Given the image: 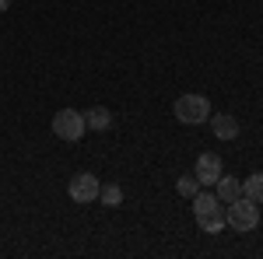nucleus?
<instances>
[{"instance_id": "nucleus-1", "label": "nucleus", "mask_w": 263, "mask_h": 259, "mask_svg": "<svg viewBox=\"0 0 263 259\" xmlns=\"http://www.w3.org/2000/svg\"><path fill=\"white\" fill-rule=\"evenodd\" d=\"M193 214H197V224H200L207 235L224 231V207L214 193H197L193 196Z\"/></svg>"}, {"instance_id": "nucleus-2", "label": "nucleus", "mask_w": 263, "mask_h": 259, "mask_svg": "<svg viewBox=\"0 0 263 259\" xmlns=\"http://www.w3.org/2000/svg\"><path fill=\"white\" fill-rule=\"evenodd\" d=\"M228 210H224V224L232 228V231H253L256 228V221H260V210H256V203L249 196H239L232 200V203H224Z\"/></svg>"}, {"instance_id": "nucleus-3", "label": "nucleus", "mask_w": 263, "mask_h": 259, "mask_svg": "<svg viewBox=\"0 0 263 259\" xmlns=\"http://www.w3.org/2000/svg\"><path fill=\"white\" fill-rule=\"evenodd\" d=\"M176 119L186 123V126H197V123H207L211 119V102L207 95H179L176 105H172Z\"/></svg>"}, {"instance_id": "nucleus-4", "label": "nucleus", "mask_w": 263, "mask_h": 259, "mask_svg": "<svg viewBox=\"0 0 263 259\" xmlns=\"http://www.w3.org/2000/svg\"><path fill=\"white\" fill-rule=\"evenodd\" d=\"M84 116L78 112V109H60L57 116H53V133L60 140H67V144H74V140L84 137Z\"/></svg>"}, {"instance_id": "nucleus-5", "label": "nucleus", "mask_w": 263, "mask_h": 259, "mask_svg": "<svg viewBox=\"0 0 263 259\" xmlns=\"http://www.w3.org/2000/svg\"><path fill=\"white\" fill-rule=\"evenodd\" d=\"M99 189H102V182L95 179L91 172H78V175L70 179V186H67V193H70L74 203H91V200H99Z\"/></svg>"}, {"instance_id": "nucleus-6", "label": "nucleus", "mask_w": 263, "mask_h": 259, "mask_svg": "<svg viewBox=\"0 0 263 259\" xmlns=\"http://www.w3.org/2000/svg\"><path fill=\"white\" fill-rule=\"evenodd\" d=\"M193 175H197V182H200V186H214V182L224 175L221 158H218V154H211V151H207V154H200V158H197V168H193Z\"/></svg>"}, {"instance_id": "nucleus-7", "label": "nucleus", "mask_w": 263, "mask_h": 259, "mask_svg": "<svg viewBox=\"0 0 263 259\" xmlns=\"http://www.w3.org/2000/svg\"><path fill=\"white\" fill-rule=\"evenodd\" d=\"M207 123H211V130H214L218 140H235L239 137V119L228 116V112H218V116H211Z\"/></svg>"}, {"instance_id": "nucleus-8", "label": "nucleus", "mask_w": 263, "mask_h": 259, "mask_svg": "<svg viewBox=\"0 0 263 259\" xmlns=\"http://www.w3.org/2000/svg\"><path fill=\"white\" fill-rule=\"evenodd\" d=\"M84 126H88V130H95V133H105V130L112 126V112H109L105 105H95V109H88V112H84Z\"/></svg>"}, {"instance_id": "nucleus-9", "label": "nucleus", "mask_w": 263, "mask_h": 259, "mask_svg": "<svg viewBox=\"0 0 263 259\" xmlns=\"http://www.w3.org/2000/svg\"><path fill=\"white\" fill-rule=\"evenodd\" d=\"M214 196L221 200V203H232V200L242 196V182L232 179V175H221V179L214 182Z\"/></svg>"}, {"instance_id": "nucleus-10", "label": "nucleus", "mask_w": 263, "mask_h": 259, "mask_svg": "<svg viewBox=\"0 0 263 259\" xmlns=\"http://www.w3.org/2000/svg\"><path fill=\"white\" fill-rule=\"evenodd\" d=\"M242 196H249L253 203H263V172H253L242 182Z\"/></svg>"}, {"instance_id": "nucleus-11", "label": "nucleus", "mask_w": 263, "mask_h": 259, "mask_svg": "<svg viewBox=\"0 0 263 259\" xmlns=\"http://www.w3.org/2000/svg\"><path fill=\"white\" fill-rule=\"evenodd\" d=\"M176 189H179V196H197V193H200V182H197V175H193V172H186V175H179V179H176Z\"/></svg>"}, {"instance_id": "nucleus-12", "label": "nucleus", "mask_w": 263, "mask_h": 259, "mask_svg": "<svg viewBox=\"0 0 263 259\" xmlns=\"http://www.w3.org/2000/svg\"><path fill=\"white\" fill-rule=\"evenodd\" d=\"M99 200L105 203V207H120V203H123V189H120V186H102Z\"/></svg>"}, {"instance_id": "nucleus-13", "label": "nucleus", "mask_w": 263, "mask_h": 259, "mask_svg": "<svg viewBox=\"0 0 263 259\" xmlns=\"http://www.w3.org/2000/svg\"><path fill=\"white\" fill-rule=\"evenodd\" d=\"M11 4H14V0H0V14H4V11H11Z\"/></svg>"}]
</instances>
